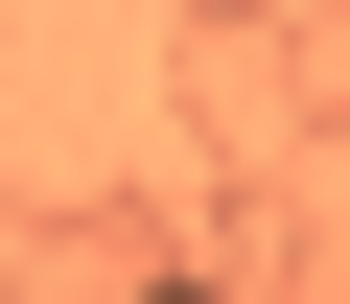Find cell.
Segmentation results:
<instances>
[{
  "label": "cell",
  "mask_w": 350,
  "mask_h": 304,
  "mask_svg": "<svg viewBox=\"0 0 350 304\" xmlns=\"http://www.w3.org/2000/svg\"><path fill=\"white\" fill-rule=\"evenodd\" d=\"M163 304H211V281H163Z\"/></svg>",
  "instance_id": "1"
}]
</instances>
